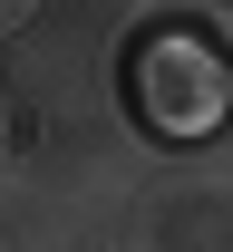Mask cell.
Returning a JSON list of instances; mask_svg holds the SVG:
<instances>
[{
  "mask_svg": "<svg viewBox=\"0 0 233 252\" xmlns=\"http://www.w3.org/2000/svg\"><path fill=\"white\" fill-rule=\"evenodd\" d=\"M136 107L156 126H175V136H195V126H214V107H224V59L204 49V39L166 30L136 49Z\"/></svg>",
  "mask_w": 233,
  "mask_h": 252,
  "instance_id": "obj_1",
  "label": "cell"
},
{
  "mask_svg": "<svg viewBox=\"0 0 233 252\" xmlns=\"http://www.w3.org/2000/svg\"><path fill=\"white\" fill-rule=\"evenodd\" d=\"M20 20H30V0H0V39H10V30H20Z\"/></svg>",
  "mask_w": 233,
  "mask_h": 252,
  "instance_id": "obj_2",
  "label": "cell"
}]
</instances>
